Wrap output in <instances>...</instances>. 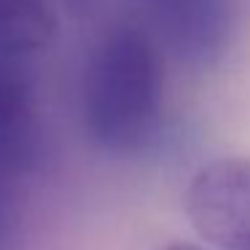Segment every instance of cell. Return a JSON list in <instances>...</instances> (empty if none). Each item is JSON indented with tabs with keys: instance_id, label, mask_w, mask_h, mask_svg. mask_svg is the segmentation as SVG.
Returning a JSON list of instances; mask_svg holds the SVG:
<instances>
[{
	"instance_id": "7a4b0ae2",
	"label": "cell",
	"mask_w": 250,
	"mask_h": 250,
	"mask_svg": "<svg viewBox=\"0 0 250 250\" xmlns=\"http://www.w3.org/2000/svg\"><path fill=\"white\" fill-rule=\"evenodd\" d=\"M186 212L221 250H250V162L215 159L191 178Z\"/></svg>"
},
{
	"instance_id": "5b68a950",
	"label": "cell",
	"mask_w": 250,
	"mask_h": 250,
	"mask_svg": "<svg viewBox=\"0 0 250 250\" xmlns=\"http://www.w3.org/2000/svg\"><path fill=\"white\" fill-rule=\"evenodd\" d=\"M167 250H202V248H194V245H169Z\"/></svg>"
},
{
	"instance_id": "3957f363",
	"label": "cell",
	"mask_w": 250,
	"mask_h": 250,
	"mask_svg": "<svg viewBox=\"0 0 250 250\" xmlns=\"http://www.w3.org/2000/svg\"><path fill=\"white\" fill-rule=\"evenodd\" d=\"M35 126L33 57L0 41V151L22 153Z\"/></svg>"
},
{
	"instance_id": "277c9868",
	"label": "cell",
	"mask_w": 250,
	"mask_h": 250,
	"mask_svg": "<svg viewBox=\"0 0 250 250\" xmlns=\"http://www.w3.org/2000/svg\"><path fill=\"white\" fill-rule=\"evenodd\" d=\"M169 30L180 51L194 60H210L223 46L226 14L215 0H175L169 6Z\"/></svg>"
},
{
	"instance_id": "6da1fadb",
	"label": "cell",
	"mask_w": 250,
	"mask_h": 250,
	"mask_svg": "<svg viewBox=\"0 0 250 250\" xmlns=\"http://www.w3.org/2000/svg\"><path fill=\"white\" fill-rule=\"evenodd\" d=\"M164 73L153 41L121 24L100 38L83 67L81 119L86 135L108 153H137L162 119Z\"/></svg>"
}]
</instances>
